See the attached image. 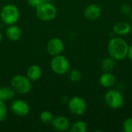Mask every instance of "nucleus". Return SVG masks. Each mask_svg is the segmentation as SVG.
Segmentation results:
<instances>
[{
	"label": "nucleus",
	"instance_id": "393cba45",
	"mask_svg": "<svg viewBox=\"0 0 132 132\" xmlns=\"http://www.w3.org/2000/svg\"><path fill=\"white\" fill-rule=\"evenodd\" d=\"M128 57L129 58V60L132 61V45L129 46V49H128Z\"/></svg>",
	"mask_w": 132,
	"mask_h": 132
},
{
	"label": "nucleus",
	"instance_id": "bb28decb",
	"mask_svg": "<svg viewBox=\"0 0 132 132\" xmlns=\"http://www.w3.org/2000/svg\"><path fill=\"white\" fill-rule=\"evenodd\" d=\"M130 20H131V24H132V12H131V14L130 15Z\"/></svg>",
	"mask_w": 132,
	"mask_h": 132
},
{
	"label": "nucleus",
	"instance_id": "412c9836",
	"mask_svg": "<svg viewBox=\"0 0 132 132\" xmlns=\"http://www.w3.org/2000/svg\"><path fill=\"white\" fill-rule=\"evenodd\" d=\"M8 116V108L5 101H0V122L4 121Z\"/></svg>",
	"mask_w": 132,
	"mask_h": 132
},
{
	"label": "nucleus",
	"instance_id": "aec40b11",
	"mask_svg": "<svg viewBox=\"0 0 132 132\" xmlns=\"http://www.w3.org/2000/svg\"><path fill=\"white\" fill-rule=\"evenodd\" d=\"M67 73H68V77L70 80L74 83L79 82L82 78V73L77 69H72V70L70 69Z\"/></svg>",
	"mask_w": 132,
	"mask_h": 132
},
{
	"label": "nucleus",
	"instance_id": "6ab92c4d",
	"mask_svg": "<svg viewBox=\"0 0 132 132\" xmlns=\"http://www.w3.org/2000/svg\"><path fill=\"white\" fill-rule=\"evenodd\" d=\"M53 118H54V116L53 113L50 111H43L40 113V115H39V119L41 122H43V124H46V125L51 124Z\"/></svg>",
	"mask_w": 132,
	"mask_h": 132
},
{
	"label": "nucleus",
	"instance_id": "2eb2a0df",
	"mask_svg": "<svg viewBox=\"0 0 132 132\" xmlns=\"http://www.w3.org/2000/svg\"><path fill=\"white\" fill-rule=\"evenodd\" d=\"M42 74H43V71L41 67L37 64H32L27 68L26 75L31 81L33 82L39 80L42 77Z\"/></svg>",
	"mask_w": 132,
	"mask_h": 132
},
{
	"label": "nucleus",
	"instance_id": "0eeeda50",
	"mask_svg": "<svg viewBox=\"0 0 132 132\" xmlns=\"http://www.w3.org/2000/svg\"><path fill=\"white\" fill-rule=\"evenodd\" d=\"M68 110L73 115L81 116L87 111V103L83 97L75 96L68 101Z\"/></svg>",
	"mask_w": 132,
	"mask_h": 132
},
{
	"label": "nucleus",
	"instance_id": "423d86ee",
	"mask_svg": "<svg viewBox=\"0 0 132 132\" xmlns=\"http://www.w3.org/2000/svg\"><path fill=\"white\" fill-rule=\"evenodd\" d=\"M50 67L53 73L58 75H64L70 70V63L63 55L53 56L50 61Z\"/></svg>",
	"mask_w": 132,
	"mask_h": 132
},
{
	"label": "nucleus",
	"instance_id": "cd10ccee",
	"mask_svg": "<svg viewBox=\"0 0 132 132\" xmlns=\"http://www.w3.org/2000/svg\"><path fill=\"white\" fill-rule=\"evenodd\" d=\"M2 1H9V0H2Z\"/></svg>",
	"mask_w": 132,
	"mask_h": 132
},
{
	"label": "nucleus",
	"instance_id": "4be33fe9",
	"mask_svg": "<svg viewBox=\"0 0 132 132\" xmlns=\"http://www.w3.org/2000/svg\"><path fill=\"white\" fill-rule=\"evenodd\" d=\"M120 12L125 16L130 15L132 12V7L128 3H124L120 7Z\"/></svg>",
	"mask_w": 132,
	"mask_h": 132
},
{
	"label": "nucleus",
	"instance_id": "f03ea898",
	"mask_svg": "<svg viewBox=\"0 0 132 132\" xmlns=\"http://www.w3.org/2000/svg\"><path fill=\"white\" fill-rule=\"evenodd\" d=\"M11 87L15 94L21 95L29 94L32 88V81H31L26 75L16 74L11 80Z\"/></svg>",
	"mask_w": 132,
	"mask_h": 132
},
{
	"label": "nucleus",
	"instance_id": "9d476101",
	"mask_svg": "<svg viewBox=\"0 0 132 132\" xmlns=\"http://www.w3.org/2000/svg\"><path fill=\"white\" fill-rule=\"evenodd\" d=\"M51 125L56 131L61 132L68 131L71 125L70 120L67 117L62 115L54 117Z\"/></svg>",
	"mask_w": 132,
	"mask_h": 132
},
{
	"label": "nucleus",
	"instance_id": "ddd939ff",
	"mask_svg": "<svg viewBox=\"0 0 132 132\" xmlns=\"http://www.w3.org/2000/svg\"><path fill=\"white\" fill-rule=\"evenodd\" d=\"M100 84L104 88H112L116 84V77L112 72H104L99 78Z\"/></svg>",
	"mask_w": 132,
	"mask_h": 132
},
{
	"label": "nucleus",
	"instance_id": "5701e85b",
	"mask_svg": "<svg viewBox=\"0 0 132 132\" xmlns=\"http://www.w3.org/2000/svg\"><path fill=\"white\" fill-rule=\"evenodd\" d=\"M123 131L125 132H132V118H126L123 122Z\"/></svg>",
	"mask_w": 132,
	"mask_h": 132
},
{
	"label": "nucleus",
	"instance_id": "f257e3e1",
	"mask_svg": "<svg viewBox=\"0 0 132 132\" xmlns=\"http://www.w3.org/2000/svg\"><path fill=\"white\" fill-rule=\"evenodd\" d=\"M129 45L121 36L114 37L108 44V51L112 58L116 60H123L128 57Z\"/></svg>",
	"mask_w": 132,
	"mask_h": 132
},
{
	"label": "nucleus",
	"instance_id": "a211bd4d",
	"mask_svg": "<svg viewBox=\"0 0 132 132\" xmlns=\"http://www.w3.org/2000/svg\"><path fill=\"white\" fill-rule=\"evenodd\" d=\"M69 130L71 132H86L87 131V125L84 121H77L70 125Z\"/></svg>",
	"mask_w": 132,
	"mask_h": 132
},
{
	"label": "nucleus",
	"instance_id": "20e7f679",
	"mask_svg": "<svg viewBox=\"0 0 132 132\" xmlns=\"http://www.w3.org/2000/svg\"><path fill=\"white\" fill-rule=\"evenodd\" d=\"M36 15L39 19L44 22H50L56 17L57 9L54 4L47 2L36 8Z\"/></svg>",
	"mask_w": 132,
	"mask_h": 132
},
{
	"label": "nucleus",
	"instance_id": "7ed1b4c3",
	"mask_svg": "<svg viewBox=\"0 0 132 132\" xmlns=\"http://www.w3.org/2000/svg\"><path fill=\"white\" fill-rule=\"evenodd\" d=\"M0 18L2 22L7 26L16 24L20 18V11L16 5L6 4L0 11Z\"/></svg>",
	"mask_w": 132,
	"mask_h": 132
},
{
	"label": "nucleus",
	"instance_id": "a878e982",
	"mask_svg": "<svg viewBox=\"0 0 132 132\" xmlns=\"http://www.w3.org/2000/svg\"><path fill=\"white\" fill-rule=\"evenodd\" d=\"M2 39H3V35H2V32L0 31V43H1L2 41Z\"/></svg>",
	"mask_w": 132,
	"mask_h": 132
},
{
	"label": "nucleus",
	"instance_id": "39448f33",
	"mask_svg": "<svg viewBox=\"0 0 132 132\" xmlns=\"http://www.w3.org/2000/svg\"><path fill=\"white\" fill-rule=\"evenodd\" d=\"M104 101L111 109L118 110L125 104V97L118 89H110L104 94Z\"/></svg>",
	"mask_w": 132,
	"mask_h": 132
},
{
	"label": "nucleus",
	"instance_id": "9b49d317",
	"mask_svg": "<svg viewBox=\"0 0 132 132\" xmlns=\"http://www.w3.org/2000/svg\"><path fill=\"white\" fill-rule=\"evenodd\" d=\"M84 15L89 20H96L101 15V8L97 4H90L84 9Z\"/></svg>",
	"mask_w": 132,
	"mask_h": 132
},
{
	"label": "nucleus",
	"instance_id": "4468645a",
	"mask_svg": "<svg viewBox=\"0 0 132 132\" xmlns=\"http://www.w3.org/2000/svg\"><path fill=\"white\" fill-rule=\"evenodd\" d=\"M5 34L10 41L16 42L19 41L22 36V29L15 24L9 25L5 30Z\"/></svg>",
	"mask_w": 132,
	"mask_h": 132
},
{
	"label": "nucleus",
	"instance_id": "f3484780",
	"mask_svg": "<svg viewBox=\"0 0 132 132\" xmlns=\"http://www.w3.org/2000/svg\"><path fill=\"white\" fill-rule=\"evenodd\" d=\"M116 60L111 56L103 59L101 63V68L103 72H112L116 67Z\"/></svg>",
	"mask_w": 132,
	"mask_h": 132
},
{
	"label": "nucleus",
	"instance_id": "1a4fd4ad",
	"mask_svg": "<svg viewBox=\"0 0 132 132\" xmlns=\"http://www.w3.org/2000/svg\"><path fill=\"white\" fill-rule=\"evenodd\" d=\"M65 48L63 41L59 37L51 38L46 44V51L50 56H56L61 54Z\"/></svg>",
	"mask_w": 132,
	"mask_h": 132
},
{
	"label": "nucleus",
	"instance_id": "6e6552de",
	"mask_svg": "<svg viewBox=\"0 0 132 132\" xmlns=\"http://www.w3.org/2000/svg\"><path fill=\"white\" fill-rule=\"evenodd\" d=\"M10 110L13 114L18 117H26L30 112L29 104L23 99H15L10 105Z\"/></svg>",
	"mask_w": 132,
	"mask_h": 132
},
{
	"label": "nucleus",
	"instance_id": "b1692460",
	"mask_svg": "<svg viewBox=\"0 0 132 132\" xmlns=\"http://www.w3.org/2000/svg\"><path fill=\"white\" fill-rule=\"evenodd\" d=\"M47 2H50V0H27L29 5H30L31 7H33L35 9L36 7H38L39 5H42L43 3H45Z\"/></svg>",
	"mask_w": 132,
	"mask_h": 132
},
{
	"label": "nucleus",
	"instance_id": "f8f14e48",
	"mask_svg": "<svg viewBox=\"0 0 132 132\" xmlns=\"http://www.w3.org/2000/svg\"><path fill=\"white\" fill-rule=\"evenodd\" d=\"M131 30V25L126 21H118L113 26V32L118 36H127Z\"/></svg>",
	"mask_w": 132,
	"mask_h": 132
},
{
	"label": "nucleus",
	"instance_id": "dca6fc26",
	"mask_svg": "<svg viewBox=\"0 0 132 132\" xmlns=\"http://www.w3.org/2000/svg\"><path fill=\"white\" fill-rule=\"evenodd\" d=\"M15 92L12 87H0V101H8L15 97Z\"/></svg>",
	"mask_w": 132,
	"mask_h": 132
}]
</instances>
